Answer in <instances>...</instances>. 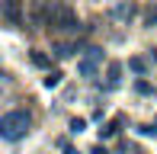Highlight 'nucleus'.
<instances>
[{
	"label": "nucleus",
	"mask_w": 157,
	"mask_h": 154,
	"mask_svg": "<svg viewBox=\"0 0 157 154\" xmlns=\"http://www.w3.org/2000/svg\"><path fill=\"white\" fill-rule=\"evenodd\" d=\"M77 13L67 0H45V29L52 32H61V29H77Z\"/></svg>",
	"instance_id": "1"
},
{
	"label": "nucleus",
	"mask_w": 157,
	"mask_h": 154,
	"mask_svg": "<svg viewBox=\"0 0 157 154\" xmlns=\"http://www.w3.org/2000/svg\"><path fill=\"white\" fill-rule=\"evenodd\" d=\"M29 129H32V116L26 109H10L0 116V138L3 141H19L29 135Z\"/></svg>",
	"instance_id": "2"
},
{
	"label": "nucleus",
	"mask_w": 157,
	"mask_h": 154,
	"mask_svg": "<svg viewBox=\"0 0 157 154\" xmlns=\"http://www.w3.org/2000/svg\"><path fill=\"white\" fill-rule=\"evenodd\" d=\"M99 64H103V48H87L83 58H77V74L90 80V77H96Z\"/></svg>",
	"instance_id": "3"
},
{
	"label": "nucleus",
	"mask_w": 157,
	"mask_h": 154,
	"mask_svg": "<svg viewBox=\"0 0 157 154\" xmlns=\"http://www.w3.org/2000/svg\"><path fill=\"white\" fill-rule=\"evenodd\" d=\"M135 13H138V6H135L132 0H116V3H112V10H109V16L116 19V23L128 26V23L135 19Z\"/></svg>",
	"instance_id": "4"
},
{
	"label": "nucleus",
	"mask_w": 157,
	"mask_h": 154,
	"mask_svg": "<svg viewBox=\"0 0 157 154\" xmlns=\"http://www.w3.org/2000/svg\"><path fill=\"white\" fill-rule=\"evenodd\" d=\"M122 71L125 67L119 64V61H109V67H106V83H99V90H119L122 87Z\"/></svg>",
	"instance_id": "5"
},
{
	"label": "nucleus",
	"mask_w": 157,
	"mask_h": 154,
	"mask_svg": "<svg viewBox=\"0 0 157 154\" xmlns=\"http://www.w3.org/2000/svg\"><path fill=\"white\" fill-rule=\"evenodd\" d=\"M151 64H154V58H151V55H132V58H128V71H132V74H147V71H151Z\"/></svg>",
	"instance_id": "6"
},
{
	"label": "nucleus",
	"mask_w": 157,
	"mask_h": 154,
	"mask_svg": "<svg viewBox=\"0 0 157 154\" xmlns=\"http://www.w3.org/2000/svg\"><path fill=\"white\" fill-rule=\"evenodd\" d=\"M74 52H80V45H77V42H55V45H52V55H55L58 61L71 58Z\"/></svg>",
	"instance_id": "7"
},
{
	"label": "nucleus",
	"mask_w": 157,
	"mask_h": 154,
	"mask_svg": "<svg viewBox=\"0 0 157 154\" xmlns=\"http://www.w3.org/2000/svg\"><path fill=\"white\" fill-rule=\"evenodd\" d=\"M3 19L10 26H19V0H6L3 3Z\"/></svg>",
	"instance_id": "8"
},
{
	"label": "nucleus",
	"mask_w": 157,
	"mask_h": 154,
	"mask_svg": "<svg viewBox=\"0 0 157 154\" xmlns=\"http://www.w3.org/2000/svg\"><path fill=\"white\" fill-rule=\"evenodd\" d=\"M119 129H122V116H119V119H112V122H106L103 129H99V141H106V138L119 135Z\"/></svg>",
	"instance_id": "9"
},
{
	"label": "nucleus",
	"mask_w": 157,
	"mask_h": 154,
	"mask_svg": "<svg viewBox=\"0 0 157 154\" xmlns=\"http://www.w3.org/2000/svg\"><path fill=\"white\" fill-rule=\"evenodd\" d=\"M135 93H141V96H151L154 93V83L147 80V74H138V80H135Z\"/></svg>",
	"instance_id": "10"
},
{
	"label": "nucleus",
	"mask_w": 157,
	"mask_h": 154,
	"mask_svg": "<svg viewBox=\"0 0 157 154\" xmlns=\"http://www.w3.org/2000/svg\"><path fill=\"white\" fill-rule=\"evenodd\" d=\"M61 71H48L45 77H42V87H45V90H55V87H61Z\"/></svg>",
	"instance_id": "11"
},
{
	"label": "nucleus",
	"mask_w": 157,
	"mask_h": 154,
	"mask_svg": "<svg viewBox=\"0 0 157 154\" xmlns=\"http://www.w3.org/2000/svg\"><path fill=\"white\" fill-rule=\"evenodd\" d=\"M29 61H32L35 67H48V64H52V58H48L45 52H39V48H32V52H29Z\"/></svg>",
	"instance_id": "12"
},
{
	"label": "nucleus",
	"mask_w": 157,
	"mask_h": 154,
	"mask_svg": "<svg viewBox=\"0 0 157 154\" xmlns=\"http://www.w3.org/2000/svg\"><path fill=\"white\" fill-rule=\"evenodd\" d=\"M83 129H87V119H71V132L74 135H80Z\"/></svg>",
	"instance_id": "13"
},
{
	"label": "nucleus",
	"mask_w": 157,
	"mask_h": 154,
	"mask_svg": "<svg viewBox=\"0 0 157 154\" xmlns=\"http://www.w3.org/2000/svg\"><path fill=\"white\" fill-rule=\"evenodd\" d=\"M138 135H157V122H154V125H141Z\"/></svg>",
	"instance_id": "14"
},
{
	"label": "nucleus",
	"mask_w": 157,
	"mask_h": 154,
	"mask_svg": "<svg viewBox=\"0 0 157 154\" xmlns=\"http://www.w3.org/2000/svg\"><path fill=\"white\" fill-rule=\"evenodd\" d=\"M147 23H151V26L157 23V6H151V13H147Z\"/></svg>",
	"instance_id": "15"
}]
</instances>
